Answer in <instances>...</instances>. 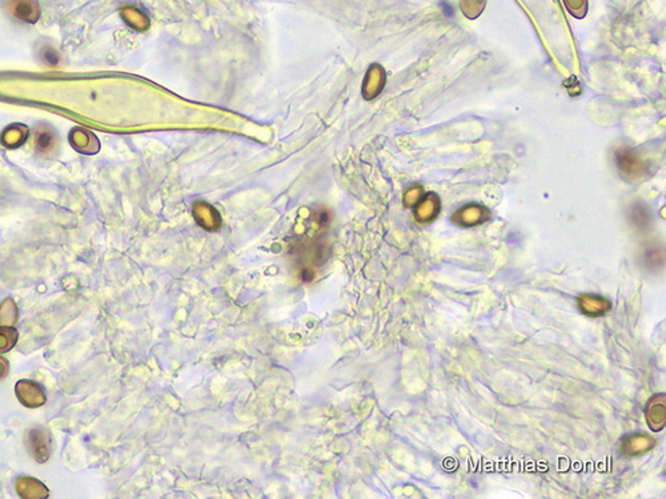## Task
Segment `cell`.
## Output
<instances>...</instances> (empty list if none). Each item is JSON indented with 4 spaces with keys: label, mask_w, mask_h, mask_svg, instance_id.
<instances>
[{
    "label": "cell",
    "mask_w": 666,
    "mask_h": 499,
    "mask_svg": "<svg viewBox=\"0 0 666 499\" xmlns=\"http://www.w3.org/2000/svg\"><path fill=\"white\" fill-rule=\"evenodd\" d=\"M26 448L38 463H46L52 453L51 433L44 426H32L26 434Z\"/></svg>",
    "instance_id": "1"
},
{
    "label": "cell",
    "mask_w": 666,
    "mask_h": 499,
    "mask_svg": "<svg viewBox=\"0 0 666 499\" xmlns=\"http://www.w3.org/2000/svg\"><path fill=\"white\" fill-rule=\"evenodd\" d=\"M15 394L26 408H41L47 401L44 389L31 379H21L15 385Z\"/></svg>",
    "instance_id": "2"
},
{
    "label": "cell",
    "mask_w": 666,
    "mask_h": 499,
    "mask_svg": "<svg viewBox=\"0 0 666 499\" xmlns=\"http://www.w3.org/2000/svg\"><path fill=\"white\" fill-rule=\"evenodd\" d=\"M646 422L653 431H660L665 428L666 402L665 394L660 393L647 401L645 408Z\"/></svg>",
    "instance_id": "3"
},
{
    "label": "cell",
    "mask_w": 666,
    "mask_h": 499,
    "mask_svg": "<svg viewBox=\"0 0 666 499\" xmlns=\"http://www.w3.org/2000/svg\"><path fill=\"white\" fill-rule=\"evenodd\" d=\"M491 219V212L482 205L472 204L459 209L452 216V221L462 226H474Z\"/></svg>",
    "instance_id": "4"
},
{
    "label": "cell",
    "mask_w": 666,
    "mask_h": 499,
    "mask_svg": "<svg viewBox=\"0 0 666 499\" xmlns=\"http://www.w3.org/2000/svg\"><path fill=\"white\" fill-rule=\"evenodd\" d=\"M656 439L650 437L649 434L635 433V434H632V436L626 437L623 441L621 450H623V454L625 457L633 458V457H638V456H642L647 451H650L652 448H656Z\"/></svg>",
    "instance_id": "5"
},
{
    "label": "cell",
    "mask_w": 666,
    "mask_h": 499,
    "mask_svg": "<svg viewBox=\"0 0 666 499\" xmlns=\"http://www.w3.org/2000/svg\"><path fill=\"white\" fill-rule=\"evenodd\" d=\"M577 306L585 316L595 318L605 316L610 310L612 304L603 295H581L577 298Z\"/></svg>",
    "instance_id": "6"
},
{
    "label": "cell",
    "mask_w": 666,
    "mask_h": 499,
    "mask_svg": "<svg viewBox=\"0 0 666 499\" xmlns=\"http://www.w3.org/2000/svg\"><path fill=\"white\" fill-rule=\"evenodd\" d=\"M15 489L18 491V495L23 499H44L48 498L50 495L47 486L43 482L28 476L16 479Z\"/></svg>",
    "instance_id": "7"
},
{
    "label": "cell",
    "mask_w": 666,
    "mask_h": 499,
    "mask_svg": "<svg viewBox=\"0 0 666 499\" xmlns=\"http://www.w3.org/2000/svg\"><path fill=\"white\" fill-rule=\"evenodd\" d=\"M10 11L16 19L30 24L41 18V9L36 0H11Z\"/></svg>",
    "instance_id": "8"
},
{
    "label": "cell",
    "mask_w": 666,
    "mask_h": 499,
    "mask_svg": "<svg viewBox=\"0 0 666 499\" xmlns=\"http://www.w3.org/2000/svg\"><path fill=\"white\" fill-rule=\"evenodd\" d=\"M440 212V200L436 194H428L416 204L415 217L419 223H430L435 220Z\"/></svg>",
    "instance_id": "9"
},
{
    "label": "cell",
    "mask_w": 666,
    "mask_h": 499,
    "mask_svg": "<svg viewBox=\"0 0 666 499\" xmlns=\"http://www.w3.org/2000/svg\"><path fill=\"white\" fill-rule=\"evenodd\" d=\"M194 216L199 225L207 231H216L222 225V217L215 208L202 201H197L194 205Z\"/></svg>",
    "instance_id": "10"
},
{
    "label": "cell",
    "mask_w": 666,
    "mask_h": 499,
    "mask_svg": "<svg viewBox=\"0 0 666 499\" xmlns=\"http://www.w3.org/2000/svg\"><path fill=\"white\" fill-rule=\"evenodd\" d=\"M70 142L75 149L79 152L85 153V154H93V153L99 151V142L93 136V132L83 130V128H76L72 130Z\"/></svg>",
    "instance_id": "11"
},
{
    "label": "cell",
    "mask_w": 666,
    "mask_h": 499,
    "mask_svg": "<svg viewBox=\"0 0 666 499\" xmlns=\"http://www.w3.org/2000/svg\"><path fill=\"white\" fill-rule=\"evenodd\" d=\"M35 147L36 149L44 154L55 152L58 147V136L52 131V128L47 125H39L35 131Z\"/></svg>",
    "instance_id": "12"
},
{
    "label": "cell",
    "mask_w": 666,
    "mask_h": 499,
    "mask_svg": "<svg viewBox=\"0 0 666 499\" xmlns=\"http://www.w3.org/2000/svg\"><path fill=\"white\" fill-rule=\"evenodd\" d=\"M385 84V76L384 72L379 65H372L369 68L368 75L365 78L364 87H363V93L365 99H372L379 95L381 88Z\"/></svg>",
    "instance_id": "13"
},
{
    "label": "cell",
    "mask_w": 666,
    "mask_h": 499,
    "mask_svg": "<svg viewBox=\"0 0 666 499\" xmlns=\"http://www.w3.org/2000/svg\"><path fill=\"white\" fill-rule=\"evenodd\" d=\"M27 136H28V128L27 127L21 125V124L11 125L1 135V143L4 144L6 147H9V148H16V147H21V144L26 142Z\"/></svg>",
    "instance_id": "14"
},
{
    "label": "cell",
    "mask_w": 666,
    "mask_h": 499,
    "mask_svg": "<svg viewBox=\"0 0 666 499\" xmlns=\"http://www.w3.org/2000/svg\"><path fill=\"white\" fill-rule=\"evenodd\" d=\"M122 12L125 23L132 27L133 30L145 31L150 28V19L148 16L143 14L142 11L137 10L136 7H124Z\"/></svg>",
    "instance_id": "15"
},
{
    "label": "cell",
    "mask_w": 666,
    "mask_h": 499,
    "mask_svg": "<svg viewBox=\"0 0 666 499\" xmlns=\"http://www.w3.org/2000/svg\"><path fill=\"white\" fill-rule=\"evenodd\" d=\"M18 306L15 301L9 297L0 305V325L14 326L18 321Z\"/></svg>",
    "instance_id": "16"
},
{
    "label": "cell",
    "mask_w": 666,
    "mask_h": 499,
    "mask_svg": "<svg viewBox=\"0 0 666 499\" xmlns=\"http://www.w3.org/2000/svg\"><path fill=\"white\" fill-rule=\"evenodd\" d=\"M19 338V333L14 326L0 325V354L14 349Z\"/></svg>",
    "instance_id": "17"
},
{
    "label": "cell",
    "mask_w": 666,
    "mask_h": 499,
    "mask_svg": "<svg viewBox=\"0 0 666 499\" xmlns=\"http://www.w3.org/2000/svg\"><path fill=\"white\" fill-rule=\"evenodd\" d=\"M485 7V0H462V10L467 18H477Z\"/></svg>",
    "instance_id": "18"
},
{
    "label": "cell",
    "mask_w": 666,
    "mask_h": 499,
    "mask_svg": "<svg viewBox=\"0 0 666 499\" xmlns=\"http://www.w3.org/2000/svg\"><path fill=\"white\" fill-rule=\"evenodd\" d=\"M565 7L574 18L583 19L588 12V0H564Z\"/></svg>",
    "instance_id": "19"
},
{
    "label": "cell",
    "mask_w": 666,
    "mask_h": 499,
    "mask_svg": "<svg viewBox=\"0 0 666 499\" xmlns=\"http://www.w3.org/2000/svg\"><path fill=\"white\" fill-rule=\"evenodd\" d=\"M420 197V189L412 188V189H410V191L407 192L405 197H404V204L407 205V206H413V205H416L419 203Z\"/></svg>",
    "instance_id": "20"
},
{
    "label": "cell",
    "mask_w": 666,
    "mask_h": 499,
    "mask_svg": "<svg viewBox=\"0 0 666 499\" xmlns=\"http://www.w3.org/2000/svg\"><path fill=\"white\" fill-rule=\"evenodd\" d=\"M10 373V362L7 358L0 356V381L9 376Z\"/></svg>",
    "instance_id": "21"
},
{
    "label": "cell",
    "mask_w": 666,
    "mask_h": 499,
    "mask_svg": "<svg viewBox=\"0 0 666 499\" xmlns=\"http://www.w3.org/2000/svg\"><path fill=\"white\" fill-rule=\"evenodd\" d=\"M44 61H47V63H50L51 65H56L58 61H59V56H58L56 51L48 50V51L44 52Z\"/></svg>",
    "instance_id": "22"
}]
</instances>
